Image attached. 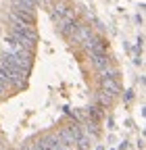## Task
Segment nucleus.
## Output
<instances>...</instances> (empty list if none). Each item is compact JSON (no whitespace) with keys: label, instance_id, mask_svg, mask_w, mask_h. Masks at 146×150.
Instances as JSON below:
<instances>
[{"label":"nucleus","instance_id":"f257e3e1","mask_svg":"<svg viewBox=\"0 0 146 150\" xmlns=\"http://www.w3.org/2000/svg\"><path fill=\"white\" fill-rule=\"evenodd\" d=\"M0 67L9 71V75L13 77V83H15V86H21V83L25 81V77L29 75V71H25L19 63H15V59H13L9 52L2 54V59H0Z\"/></svg>","mask_w":146,"mask_h":150},{"label":"nucleus","instance_id":"f03ea898","mask_svg":"<svg viewBox=\"0 0 146 150\" xmlns=\"http://www.w3.org/2000/svg\"><path fill=\"white\" fill-rule=\"evenodd\" d=\"M50 11H52V19H54V23H61V21H65V19H69V17H75V8H73L69 2L54 4Z\"/></svg>","mask_w":146,"mask_h":150},{"label":"nucleus","instance_id":"7ed1b4c3","mask_svg":"<svg viewBox=\"0 0 146 150\" xmlns=\"http://www.w3.org/2000/svg\"><path fill=\"white\" fill-rule=\"evenodd\" d=\"M77 27H79V23L75 21V17H69V19H65V21L59 23V29H61V33L65 38H73V33H75Z\"/></svg>","mask_w":146,"mask_h":150},{"label":"nucleus","instance_id":"20e7f679","mask_svg":"<svg viewBox=\"0 0 146 150\" xmlns=\"http://www.w3.org/2000/svg\"><path fill=\"white\" fill-rule=\"evenodd\" d=\"M92 54V63L96 65V69H108V65H111V59H108L106 50H96V52H90Z\"/></svg>","mask_w":146,"mask_h":150},{"label":"nucleus","instance_id":"39448f33","mask_svg":"<svg viewBox=\"0 0 146 150\" xmlns=\"http://www.w3.org/2000/svg\"><path fill=\"white\" fill-rule=\"evenodd\" d=\"M92 35H94V33H92V29H90V25H79V27L75 29V33H73V40L86 44Z\"/></svg>","mask_w":146,"mask_h":150},{"label":"nucleus","instance_id":"423d86ee","mask_svg":"<svg viewBox=\"0 0 146 150\" xmlns=\"http://www.w3.org/2000/svg\"><path fill=\"white\" fill-rule=\"evenodd\" d=\"M40 140H42L44 150H59V146H61V138H59V134H57V136L50 134V136H44V138H40Z\"/></svg>","mask_w":146,"mask_h":150},{"label":"nucleus","instance_id":"0eeeda50","mask_svg":"<svg viewBox=\"0 0 146 150\" xmlns=\"http://www.w3.org/2000/svg\"><path fill=\"white\" fill-rule=\"evenodd\" d=\"M86 115H88V119H90V121H94V123H100L104 112H102V110H100V108L94 104V106H88V108H86Z\"/></svg>","mask_w":146,"mask_h":150},{"label":"nucleus","instance_id":"6e6552de","mask_svg":"<svg viewBox=\"0 0 146 150\" xmlns=\"http://www.w3.org/2000/svg\"><path fill=\"white\" fill-rule=\"evenodd\" d=\"M102 88H104V92L113 94V96H117V94H119V86H117L115 77H111V79H102Z\"/></svg>","mask_w":146,"mask_h":150},{"label":"nucleus","instance_id":"1a4fd4ad","mask_svg":"<svg viewBox=\"0 0 146 150\" xmlns=\"http://www.w3.org/2000/svg\"><path fill=\"white\" fill-rule=\"evenodd\" d=\"M54 4H57V0H40V6H44V8H52Z\"/></svg>","mask_w":146,"mask_h":150},{"label":"nucleus","instance_id":"9d476101","mask_svg":"<svg viewBox=\"0 0 146 150\" xmlns=\"http://www.w3.org/2000/svg\"><path fill=\"white\" fill-rule=\"evenodd\" d=\"M19 150H33V140H27V142H23V146H21Z\"/></svg>","mask_w":146,"mask_h":150},{"label":"nucleus","instance_id":"9b49d317","mask_svg":"<svg viewBox=\"0 0 146 150\" xmlns=\"http://www.w3.org/2000/svg\"><path fill=\"white\" fill-rule=\"evenodd\" d=\"M134 98V94H132V90H127V94H125V100H132Z\"/></svg>","mask_w":146,"mask_h":150},{"label":"nucleus","instance_id":"f8f14e48","mask_svg":"<svg viewBox=\"0 0 146 150\" xmlns=\"http://www.w3.org/2000/svg\"><path fill=\"white\" fill-rule=\"evenodd\" d=\"M119 150H127V142H123V144H119Z\"/></svg>","mask_w":146,"mask_h":150},{"label":"nucleus","instance_id":"ddd939ff","mask_svg":"<svg viewBox=\"0 0 146 150\" xmlns=\"http://www.w3.org/2000/svg\"><path fill=\"white\" fill-rule=\"evenodd\" d=\"M96 150H104V146H98V148H96Z\"/></svg>","mask_w":146,"mask_h":150}]
</instances>
